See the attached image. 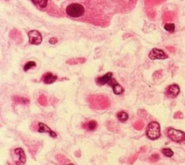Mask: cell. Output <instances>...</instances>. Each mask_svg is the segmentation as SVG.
Returning a JSON list of instances; mask_svg holds the SVG:
<instances>
[{
    "label": "cell",
    "mask_w": 185,
    "mask_h": 165,
    "mask_svg": "<svg viewBox=\"0 0 185 165\" xmlns=\"http://www.w3.org/2000/svg\"><path fill=\"white\" fill-rule=\"evenodd\" d=\"M90 106L94 109H104L110 106V102L106 97L103 96H92L88 99Z\"/></svg>",
    "instance_id": "1"
},
{
    "label": "cell",
    "mask_w": 185,
    "mask_h": 165,
    "mask_svg": "<svg viewBox=\"0 0 185 165\" xmlns=\"http://www.w3.org/2000/svg\"><path fill=\"white\" fill-rule=\"evenodd\" d=\"M66 13L73 18H78L82 17L85 13V8L79 3H73L69 4L66 8Z\"/></svg>",
    "instance_id": "2"
},
{
    "label": "cell",
    "mask_w": 185,
    "mask_h": 165,
    "mask_svg": "<svg viewBox=\"0 0 185 165\" xmlns=\"http://www.w3.org/2000/svg\"><path fill=\"white\" fill-rule=\"evenodd\" d=\"M147 136L151 140H156L161 136L160 124L157 122H152L147 128Z\"/></svg>",
    "instance_id": "3"
},
{
    "label": "cell",
    "mask_w": 185,
    "mask_h": 165,
    "mask_svg": "<svg viewBox=\"0 0 185 165\" xmlns=\"http://www.w3.org/2000/svg\"><path fill=\"white\" fill-rule=\"evenodd\" d=\"M168 136L174 142H182L185 140V133L180 130L171 128L168 130Z\"/></svg>",
    "instance_id": "4"
},
{
    "label": "cell",
    "mask_w": 185,
    "mask_h": 165,
    "mask_svg": "<svg viewBox=\"0 0 185 165\" xmlns=\"http://www.w3.org/2000/svg\"><path fill=\"white\" fill-rule=\"evenodd\" d=\"M29 42L33 45H40L42 42V36L40 33L37 30L30 31L28 34Z\"/></svg>",
    "instance_id": "5"
},
{
    "label": "cell",
    "mask_w": 185,
    "mask_h": 165,
    "mask_svg": "<svg viewBox=\"0 0 185 165\" xmlns=\"http://www.w3.org/2000/svg\"><path fill=\"white\" fill-rule=\"evenodd\" d=\"M149 57L153 60L154 59H165L168 58V55L161 49L154 48L150 51V54H149Z\"/></svg>",
    "instance_id": "6"
},
{
    "label": "cell",
    "mask_w": 185,
    "mask_h": 165,
    "mask_svg": "<svg viewBox=\"0 0 185 165\" xmlns=\"http://www.w3.org/2000/svg\"><path fill=\"white\" fill-rule=\"evenodd\" d=\"M180 92L179 87L177 84L169 85L166 90V95L171 98H175L179 95Z\"/></svg>",
    "instance_id": "7"
},
{
    "label": "cell",
    "mask_w": 185,
    "mask_h": 165,
    "mask_svg": "<svg viewBox=\"0 0 185 165\" xmlns=\"http://www.w3.org/2000/svg\"><path fill=\"white\" fill-rule=\"evenodd\" d=\"M109 85L112 87L113 91H114V93L116 95H120V94H122L123 91H124V89H123L122 87L116 81V80H114L113 78L111 79L110 81H109Z\"/></svg>",
    "instance_id": "8"
},
{
    "label": "cell",
    "mask_w": 185,
    "mask_h": 165,
    "mask_svg": "<svg viewBox=\"0 0 185 165\" xmlns=\"http://www.w3.org/2000/svg\"><path fill=\"white\" fill-rule=\"evenodd\" d=\"M111 78H112V73H108L105 76L96 78V82L98 85H103L106 83H109Z\"/></svg>",
    "instance_id": "9"
},
{
    "label": "cell",
    "mask_w": 185,
    "mask_h": 165,
    "mask_svg": "<svg viewBox=\"0 0 185 165\" xmlns=\"http://www.w3.org/2000/svg\"><path fill=\"white\" fill-rule=\"evenodd\" d=\"M39 129H38V132L39 133H49L50 134V136L53 138L57 137V134L54 133V131H52L49 127H48L46 124H43V123H39Z\"/></svg>",
    "instance_id": "10"
},
{
    "label": "cell",
    "mask_w": 185,
    "mask_h": 165,
    "mask_svg": "<svg viewBox=\"0 0 185 165\" xmlns=\"http://www.w3.org/2000/svg\"><path fill=\"white\" fill-rule=\"evenodd\" d=\"M57 80V76H54L52 73H47L43 78V81L46 84H52Z\"/></svg>",
    "instance_id": "11"
},
{
    "label": "cell",
    "mask_w": 185,
    "mask_h": 165,
    "mask_svg": "<svg viewBox=\"0 0 185 165\" xmlns=\"http://www.w3.org/2000/svg\"><path fill=\"white\" fill-rule=\"evenodd\" d=\"M15 152L17 155L19 156V159L20 161L22 163H25V161H26V157H25V152H24L23 150L20 148H17L15 150Z\"/></svg>",
    "instance_id": "12"
},
{
    "label": "cell",
    "mask_w": 185,
    "mask_h": 165,
    "mask_svg": "<svg viewBox=\"0 0 185 165\" xmlns=\"http://www.w3.org/2000/svg\"><path fill=\"white\" fill-rule=\"evenodd\" d=\"M35 5L38 6L40 8H45L48 4V0H31Z\"/></svg>",
    "instance_id": "13"
},
{
    "label": "cell",
    "mask_w": 185,
    "mask_h": 165,
    "mask_svg": "<svg viewBox=\"0 0 185 165\" xmlns=\"http://www.w3.org/2000/svg\"><path fill=\"white\" fill-rule=\"evenodd\" d=\"M117 117L119 119V120L121 121V122H122L127 121L129 117L128 115H127V113H126L125 112H119L118 114H117Z\"/></svg>",
    "instance_id": "14"
},
{
    "label": "cell",
    "mask_w": 185,
    "mask_h": 165,
    "mask_svg": "<svg viewBox=\"0 0 185 165\" xmlns=\"http://www.w3.org/2000/svg\"><path fill=\"white\" fill-rule=\"evenodd\" d=\"M107 127H108V129L110 130L111 131L119 132V126L117 125V124L115 123V122H112V121L109 122V123H108L107 124Z\"/></svg>",
    "instance_id": "15"
},
{
    "label": "cell",
    "mask_w": 185,
    "mask_h": 165,
    "mask_svg": "<svg viewBox=\"0 0 185 165\" xmlns=\"http://www.w3.org/2000/svg\"><path fill=\"white\" fill-rule=\"evenodd\" d=\"M13 100H14L15 102L19 103H22V104H27L29 102V100L25 98H22V97H18V96H15L13 98Z\"/></svg>",
    "instance_id": "16"
},
{
    "label": "cell",
    "mask_w": 185,
    "mask_h": 165,
    "mask_svg": "<svg viewBox=\"0 0 185 165\" xmlns=\"http://www.w3.org/2000/svg\"><path fill=\"white\" fill-rule=\"evenodd\" d=\"M164 29L170 33H174V31H175V25L174 23L165 24Z\"/></svg>",
    "instance_id": "17"
},
{
    "label": "cell",
    "mask_w": 185,
    "mask_h": 165,
    "mask_svg": "<svg viewBox=\"0 0 185 165\" xmlns=\"http://www.w3.org/2000/svg\"><path fill=\"white\" fill-rule=\"evenodd\" d=\"M36 64L35 62L31 61V62H27L26 64H25V66H24V71H28V70H30V69L32 68V67H36Z\"/></svg>",
    "instance_id": "18"
},
{
    "label": "cell",
    "mask_w": 185,
    "mask_h": 165,
    "mask_svg": "<svg viewBox=\"0 0 185 165\" xmlns=\"http://www.w3.org/2000/svg\"><path fill=\"white\" fill-rule=\"evenodd\" d=\"M133 127L135 130H141L144 127V123L142 121H138L133 124Z\"/></svg>",
    "instance_id": "19"
},
{
    "label": "cell",
    "mask_w": 185,
    "mask_h": 165,
    "mask_svg": "<svg viewBox=\"0 0 185 165\" xmlns=\"http://www.w3.org/2000/svg\"><path fill=\"white\" fill-rule=\"evenodd\" d=\"M97 122L95 120H91L88 123V128L90 130H93L96 128L97 127Z\"/></svg>",
    "instance_id": "20"
},
{
    "label": "cell",
    "mask_w": 185,
    "mask_h": 165,
    "mask_svg": "<svg viewBox=\"0 0 185 165\" xmlns=\"http://www.w3.org/2000/svg\"><path fill=\"white\" fill-rule=\"evenodd\" d=\"M162 152L167 157H172L173 154H174V152L172 151V150H171L170 148H163L162 150Z\"/></svg>",
    "instance_id": "21"
},
{
    "label": "cell",
    "mask_w": 185,
    "mask_h": 165,
    "mask_svg": "<svg viewBox=\"0 0 185 165\" xmlns=\"http://www.w3.org/2000/svg\"><path fill=\"white\" fill-rule=\"evenodd\" d=\"M140 151H138V153H136V154H133V155H132L131 156V157H130V158H129V162H130V164H133L134 162H135V161H136V159H138V156H139V154H140Z\"/></svg>",
    "instance_id": "22"
},
{
    "label": "cell",
    "mask_w": 185,
    "mask_h": 165,
    "mask_svg": "<svg viewBox=\"0 0 185 165\" xmlns=\"http://www.w3.org/2000/svg\"><path fill=\"white\" fill-rule=\"evenodd\" d=\"M85 59H71V60L67 61V64H77V63H83L85 62Z\"/></svg>",
    "instance_id": "23"
},
{
    "label": "cell",
    "mask_w": 185,
    "mask_h": 165,
    "mask_svg": "<svg viewBox=\"0 0 185 165\" xmlns=\"http://www.w3.org/2000/svg\"><path fill=\"white\" fill-rule=\"evenodd\" d=\"M149 159H150V161L151 162H155L158 161V160L159 159V155L158 154H153L152 156H150Z\"/></svg>",
    "instance_id": "24"
},
{
    "label": "cell",
    "mask_w": 185,
    "mask_h": 165,
    "mask_svg": "<svg viewBox=\"0 0 185 165\" xmlns=\"http://www.w3.org/2000/svg\"><path fill=\"white\" fill-rule=\"evenodd\" d=\"M38 101H39V103L41 105H43V106H45V105L46 104V98L43 96H41L39 98Z\"/></svg>",
    "instance_id": "25"
},
{
    "label": "cell",
    "mask_w": 185,
    "mask_h": 165,
    "mask_svg": "<svg viewBox=\"0 0 185 165\" xmlns=\"http://www.w3.org/2000/svg\"><path fill=\"white\" fill-rule=\"evenodd\" d=\"M183 117V115L181 112H177L174 115V118H177V119H182Z\"/></svg>",
    "instance_id": "26"
},
{
    "label": "cell",
    "mask_w": 185,
    "mask_h": 165,
    "mask_svg": "<svg viewBox=\"0 0 185 165\" xmlns=\"http://www.w3.org/2000/svg\"><path fill=\"white\" fill-rule=\"evenodd\" d=\"M57 41H58V39L57 38H55V37H53V38H52L49 40V43L51 44H55V43H57Z\"/></svg>",
    "instance_id": "27"
},
{
    "label": "cell",
    "mask_w": 185,
    "mask_h": 165,
    "mask_svg": "<svg viewBox=\"0 0 185 165\" xmlns=\"http://www.w3.org/2000/svg\"><path fill=\"white\" fill-rule=\"evenodd\" d=\"M67 165H75V164H67Z\"/></svg>",
    "instance_id": "28"
}]
</instances>
